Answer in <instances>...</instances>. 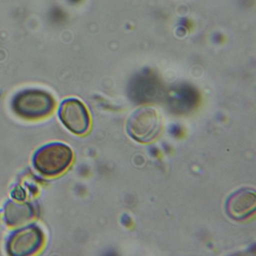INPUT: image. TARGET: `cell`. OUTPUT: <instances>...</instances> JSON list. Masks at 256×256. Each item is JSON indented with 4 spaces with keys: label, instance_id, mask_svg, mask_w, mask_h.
Returning <instances> with one entry per match:
<instances>
[{
    "label": "cell",
    "instance_id": "7",
    "mask_svg": "<svg viewBox=\"0 0 256 256\" xmlns=\"http://www.w3.org/2000/svg\"><path fill=\"white\" fill-rule=\"evenodd\" d=\"M32 210L28 205H10L6 210L8 223L14 226L20 224L31 218Z\"/></svg>",
    "mask_w": 256,
    "mask_h": 256
},
{
    "label": "cell",
    "instance_id": "2",
    "mask_svg": "<svg viewBox=\"0 0 256 256\" xmlns=\"http://www.w3.org/2000/svg\"><path fill=\"white\" fill-rule=\"evenodd\" d=\"M73 160L72 150L61 143H52L40 148L34 158L36 168L46 176H58L64 173Z\"/></svg>",
    "mask_w": 256,
    "mask_h": 256
},
{
    "label": "cell",
    "instance_id": "1",
    "mask_svg": "<svg viewBox=\"0 0 256 256\" xmlns=\"http://www.w3.org/2000/svg\"><path fill=\"white\" fill-rule=\"evenodd\" d=\"M56 102L52 94L38 89H28L18 92L13 98L12 109L24 119L36 120L52 114Z\"/></svg>",
    "mask_w": 256,
    "mask_h": 256
},
{
    "label": "cell",
    "instance_id": "3",
    "mask_svg": "<svg viewBox=\"0 0 256 256\" xmlns=\"http://www.w3.org/2000/svg\"><path fill=\"white\" fill-rule=\"evenodd\" d=\"M162 118L156 109L144 106L132 114L127 122V132L134 140L149 143L156 138L162 128Z\"/></svg>",
    "mask_w": 256,
    "mask_h": 256
},
{
    "label": "cell",
    "instance_id": "6",
    "mask_svg": "<svg viewBox=\"0 0 256 256\" xmlns=\"http://www.w3.org/2000/svg\"><path fill=\"white\" fill-rule=\"evenodd\" d=\"M256 196L254 191L241 188L232 193L226 203L228 214L235 220H244L256 211Z\"/></svg>",
    "mask_w": 256,
    "mask_h": 256
},
{
    "label": "cell",
    "instance_id": "5",
    "mask_svg": "<svg viewBox=\"0 0 256 256\" xmlns=\"http://www.w3.org/2000/svg\"><path fill=\"white\" fill-rule=\"evenodd\" d=\"M43 244V234L37 227L22 229L11 236L8 251L12 256H26L38 252Z\"/></svg>",
    "mask_w": 256,
    "mask_h": 256
},
{
    "label": "cell",
    "instance_id": "4",
    "mask_svg": "<svg viewBox=\"0 0 256 256\" xmlns=\"http://www.w3.org/2000/svg\"><path fill=\"white\" fill-rule=\"evenodd\" d=\"M59 116L64 126L74 134H86L90 128L89 112L77 98L64 100L60 108Z\"/></svg>",
    "mask_w": 256,
    "mask_h": 256
}]
</instances>
